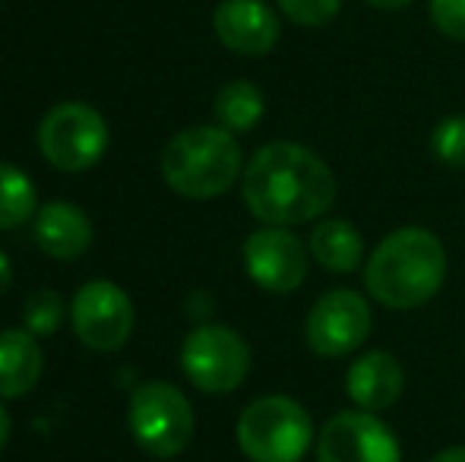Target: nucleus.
Returning a JSON list of instances; mask_svg holds the SVG:
<instances>
[{
  "mask_svg": "<svg viewBox=\"0 0 465 462\" xmlns=\"http://www.w3.org/2000/svg\"><path fill=\"white\" fill-rule=\"evenodd\" d=\"M364 4L373 6V10H405L411 0H364Z\"/></svg>",
  "mask_w": 465,
  "mask_h": 462,
  "instance_id": "393cba45",
  "label": "nucleus"
},
{
  "mask_svg": "<svg viewBox=\"0 0 465 462\" xmlns=\"http://www.w3.org/2000/svg\"><path fill=\"white\" fill-rule=\"evenodd\" d=\"M64 317H67V301L57 291L38 289L25 298L23 308V323L32 336H54L61 329Z\"/></svg>",
  "mask_w": 465,
  "mask_h": 462,
  "instance_id": "6ab92c4d",
  "label": "nucleus"
},
{
  "mask_svg": "<svg viewBox=\"0 0 465 462\" xmlns=\"http://www.w3.org/2000/svg\"><path fill=\"white\" fill-rule=\"evenodd\" d=\"M38 149L57 172H86L108 149V123L86 102H61L38 123Z\"/></svg>",
  "mask_w": 465,
  "mask_h": 462,
  "instance_id": "423d86ee",
  "label": "nucleus"
},
{
  "mask_svg": "<svg viewBox=\"0 0 465 462\" xmlns=\"http://www.w3.org/2000/svg\"><path fill=\"white\" fill-rule=\"evenodd\" d=\"M349 399L364 412H383L402 396L405 370L390 351H368L345 374Z\"/></svg>",
  "mask_w": 465,
  "mask_h": 462,
  "instance_id": "ddd939ff",
  "label": "nucleus"
},
{
  "mask_svg": "<svg viewBox=\"0 0 465 462\" xmlns=\"http://www.w3.org/2000/svg\"><path fill=\"white\" fill-rule=\"evenodd\" d=\"M276 4L292 23L307 25V29H320V25L332 23L342 10V0H276Z\"/></svg>",
  "mask_w": 465,
  "mask_h": 462,
  "instance_id": "412c9836",
  "label": "nucleus"
},
{
  "mask_svg": "<svg viewBox=\"0 0 465 462\" xmlns=\"http://www.w3.org/2000/svg\"><path fill=\"white\" fill-rule=\"evenodd\" d=\"M10 282H13V263H10V257L0 251V295L10 289Z\"/></svg>",
  "mask_w": 465,
  "mask_h": 462,
  "instance_id": "5701e85b",
  "label": "nucleus"
},
{
  "mask_svg": "<svg viewBox=\"0 0 465 462\" xmlns=\"http://www.w3.org/2000/svg\"><path fill=\"white\" fill-rule=\"evenodd\" d=\"M35 241L48 257L54 260H76L93 244V222L74 203H45L35 219Z\"/></svg>",
  "mask_w": 465,
  "mask_h": 462,
  "instance_id": "4468645a",
  "label": "nucleus"
},
{
  "mask_svg": "<svg viewBox=\"0 0 465 462\" xmlns=\"http://www.w3.org/2000/svg\"><path fill=\"white\" fill-rule=\"evenodd\" d=\"M234 434L251 462H301L313 444V418L292 396H260L241 412Z\"/></svg>",
  "mask_w": 465,
  "mask_h": 462,
  "instance_id": "20e7f679",
  "label": "nucleus"
},
{
  "mask_svg": "<svg viewBox=\"0 0 465 462\" xmlns=\"http://www.w3.org/2000/svg\"><path fill=\"white\" fill-rule=\"evenodd\" d=\"M373 314L368 298L351 289H332L313 301L304 323L307 346L320 358H345L364 346L371 336Z\"/></svg>",
  "mask_w": 465,
  "mask_h": 462,
  "instance_id": "6e6552de",
  "label": "nucleus"
},
{
  "mask_svg": "<svg viewBox=\"0 0 465 462\" xmlns=\"http://www.w3.org/2000/svg\"><path fill=\"white\" fill-rule=\"evenodd\" d=\"M317 462H402V450L386 421L355 408L339 412L317 434Z\"/></svg>",
  "mask_w": 465,
  "mask_h": 462,
  "instance_id": "9d476101",
  "label": "nucleus"
},
{
  "mask_svg": "<svg viewBox=\"0 0 465 462\" xmlns=\"http://www.w3.org/2000/svg\"><path fill=\"white\" fill-rule=\"evenodd\" d=\"M45 355L38 336L29 329H4L0 333V399H19L32 393L42 380Z\"/></svg>",
  "mask_w": 465,
  "mask_h": 462,
  "instance_id": "2eb2a0df",
  "label": "nucleus"
},
{
  "mask_svg": "<svg viewBox=\"0 0 465 462\" xmlns=\"http://www.w3.org/2000/svg\"><path fill=\"white\" fill-rule=\"evenodd\" d=\"M181 368L203 393H234L251 374V349L232 327H196L181 346Z\"/></svg>",
  "mask_w": 465,
  "mask_h": 462,
  "instance_id": "0eeeda50",
  "label": "nucleus"
},
{
  "mask_svg": "<svg viewBox=\"0 0 465 462\" xmlns=\"http://www.w3.org/2000/svg\"><path fill=\"white\" fill-rule=\"evenodd\" d=\"M311 257L330 272H355L364 257V238L349 219H323L311 231Z\"/></svg>",
  "mask_w": 465,
  "mask_h": 462,
  "instance_id": "dca6fc26",
  "label": "nucleus"
},
{
  "mask_svg": "<svg viewBox=\"0 0 465 462\" xmlns=\"http://www.w3.org/2000/svg\"><path fill=\"white\" fill-rule=\"evenodd\" d=\"M430 152L450 168H465V114H450L430 130Z\"/></svg>",
  "mask_w": 465,
  "mask_h": 462,
  "instance_id": "aec40b11",
  "label": "nucleus"
},
{
  "mask_svg": "<svg viewBox=\"0 0 465 462\" xmlns=\"http://www.w3.org/2000/svg\"><path fill=\"white\" fill-rule=\"evenodd\" d=\"M38 210V193L29 174L19 172L16 165L0 162V231L19 229L29 222Z\"/></svg>",
  "mask_w": 465,
  "mask_h": 462,
  "instance_id": "a211bd4d",
  "label": "nucleus"
},
{
  "mask_svg": "<svg viewBox=\"0 0 465 462\" xmlns=\"http://www.w3.org/2000/svg\"><path fill=\"white\" fill-rule=\"evenodd\" d=\"M447 279V251L434 231L405 225L386 234L364 263L371 298L390 310H415L428 304Z\"/></svg>",
  "mask_w": 465,
  "mask_h": 462,
  "instance_id": "f03ea898",
  "label": "nucleus"
},
{
  "mask_svg": "<svg viewBox=\"0 0 465 462\" xmlns=\"http://www.w3.org/2000/svg\"><path fill=\"white\" fill-rule=\"evenodd\" d=\"M213 29L228 51L244 57H263L279 44L282 25L263 0H222L213 13Z\"/></svg>",
  "mask_w": 465,
  "mask_h": 462,
  "instance_id": "f8f14e48",
  "label": "nucleus"
},
{
  "mask_svg": "<svg viewBox=\"0 0 465 462\" xmlns=\"http://www.w3.org/2000/svg\"><path fill=\"white\" fill-rule=\"evenodd\" d=\"M162 178L187 200H213L241 178V146L225 127H187L162 152Z\"/></svg>",
  "mask_w": 465,
  "mask_h": 462,
  "instance_id": "7ed1b4c3",
  "label": "nucleus"
},
{
  "mask_svg": "<svg viewBox=\"0 0 465 462\" xmlns=\"http://www.w3.org/2000/svg\"><path fill=\"white\" fill-rule=\"evenodd\" d=\"M307 247L294 231L282 225H266V229L247 234L244 241V270L263 291L272 295H288L301 289L307 279Z\"/></svg>",
  "mask_w": 465,
  "mask_h": 462,
  "instance_id": "9b49d317",
  "label": "nucleus"
},
{
  "mask_svg": "<svg viewBox=\"0 0 465 462\" xmlns=\"http://www.w3.org/2000/svg\"><path fill=\"white\" fill-rule=\"evenodd\" d=\"M130 434L155 459H172L187 450L193 437V408L178 387L149 380L134 389L127 408Z\"/></svg>",
  "mask_w": 465,
  "mask_h": 462,
  "instance_id": "39448f33",
  "label": "nucleus"
},
{
  "mask_svg": "<svg viewBox=\"0 0 465 462\" xmlns=\"http://www.w3.org/2000/svg\"><path fill=\"white\" fill-rule=\"evenodd\" d=\"M428 13L440 35L465 42V0H430Z\"/></svg>",
  "mask_w": 465,
  "mask_h": 462,
  "instance_id": "4be33fe9",
  "label": "nucleus"
},
{
  "mask_svg": "<svg viewBox=\"0 0 465 462\" xmlns=\"http://www.w3.org/2000/svg\"><path fill=\"white\" fill-rule=\"evenodd\" d=\"M251 216L266 225H304L336 203V174L313 149L276 140L253 152L241 181Z\"/></svg>",
  "mask_w": 465,
  "mask_h": 462,
  "instance_id": "f257e3e1",
  "label": "nucleus"
},
{
  "mask_svg": "<svg viewBox=\"0 0 465 462\" xmlns=\"http://www.w3.org/2000/svg\"><path fill=\"white\" fill-rule=\"evenodd\" d=\"M74 333L93 351H117L134 333V304L127 291L108 279H93L70 304Z\"/></svg>",
  "mask_w": 465,
  "mask_h": 462,
  "instance_id": "1a4fd4ad",
  "label": "nucleus"
},
{
  "mask_svg": "<svg viewBox=\"0 0 465 462\" xmlns=\"http://www.w3.org/2000/svg\"><path fill=\"white\" fill-rule=\"evenodd\" d=\"M6 440H10V412L0 406V450L6 447Z\"/></svg>",
  "mask_w": 465,
  "mask_h": 462,
  "instance_id": "a878e982",
  "label": "nucleus"
},
{
  "mask_svg": "<svg viewBox=\"0 0 465 462\" xmlns=\"http://www.w3.org/2000/svg\"><path fill=\"white\" fill-rule=\"evenodd\" d=\"M263 108H266L263 93L247 80L228 83V86H222L219 95H215L219 127L232 130V133H247V130L257 127V121L263 117Z\"/></svg>",
  "mask_w": 465,
  "mask_h": 462,
  "instance_id": "f3484780",
  "label": "nucleus"
},
{
  "mask_svg": "<svg viewBox=\"0 0 465 462\" xmlns=\"http://www.w3.org/2000/svg\"><path fill=\"white\" fill-rule=\"evenodd\" d=\"M430 462H465V447H447V450H440Z\"/></svg>",
  "mask_w": 465,
  "mask_h": 462,
  "instance_id": "b1692460",
  "label": "nucleus"
}]
</instances>
